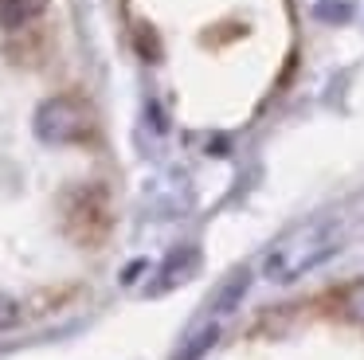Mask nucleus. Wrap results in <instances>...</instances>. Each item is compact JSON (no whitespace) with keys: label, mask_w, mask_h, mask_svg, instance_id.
Returning <instances> with one entry per match:
<instances>
[{"label":"nucleus","mask_w":364,"mask_h":360,"mask_svg":"<svg viewBox=\"0 0 364 360\" xmlns=\"http://www.w3.org/2000/svg\"><path fill=\"white\" fill-rule=\"evenodd\" d=\"M333 247H337V235H333V227H309V231H298L294 239L278 243V250H270L267 274H270L274 282H286V278H294V274L317 266Z\"/></svg>","instance_id":"obj_1"},{"label":"nucleus","mask_w":364,"mask_h":360,"mask_svg":"<svg viewBox=\"0 0 364 360\" xmlns=\"http://www.w3.org/2000/svg\"><path fill=\"white\" fill-rule=\"evenodd\" d=\"M16 321H20V305H16V297L0 294V333H4V329H12Z\"/></svg>","instance_id":"obj_7"},{"label":"nucleus","mask_w":364,"mask_h":360,"mask_svg":"<svg viewBox=\"0 0 364 360\" xmlns=\"http://www.w3.org/2000/svg\"><path fill=\"white\" fill-rule=\"evenodd\" d=\"M215 337H220V329H215V325L200 329V333H196V337H192V341L181 349V360H200L208 349H212V341H215Z\"/></svg>","instance_id":"obj_6"},{"label":"nucleus","mask_w":364,"mask_h":360,"mask_svg":"<svg viewBox=\"0 0 364 360\" xmlns=\"http://www.w3.org/2000/svg\"><path fill=\"white\" fill-rule=\"evenodd\" d=\"M36 12H40V0H0V23L9 31H20Z\"/></svg>","instance_id":"obj_3"},{"label":"nucleus","mask_w":364,"mask_h":360,"mask_svg":"<svg viewBox=\"0 0 364 360\" xmlns=\"http://www.w3.org/2000/svg\"><path fill=\"white\" fill-rule=\"evenodd\" d=\"M192 270H196V250H181V258H176V255L168 258L165 278H161V282H165V286H173V282H184Z\"/></svg>","instance_id":"obj_5"},{"label":"nucleus","mask_w":364,"mask_h":360,"mask_svg":"<svg viewBox=\"0 0 364 360\" xmlns=\"http://www.w3.org/2000/svg\"><path fill=\"white\" fill-rule=\"evenodd\" d=\"M36 133L51 145H71L90 133V110L71 94H55V98L40 102L36 110Z\"/></svg>","instance_id":"obj_2"},{"label":"nucleus","mask_w":364,"mask_h":360,"mask_svg":"<svg viewBox=\"0 0 364 360\" xmlns=\"http://www.w3.org/2000/svg\"><path fill=\"white\" fill-rule=\"evenodd\" d=\"M341 313H345L353 325H364V282H353V286L341 294Z\"/></svg>","instance_id":"obj_4"}]
</instances>
